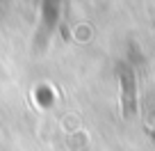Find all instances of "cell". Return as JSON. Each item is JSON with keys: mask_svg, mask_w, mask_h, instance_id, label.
<instances>
[{"mask_svg": "<svg viewBox=\"0 0 155 151\" xmlns=\"http://www.w3.org/2000/svg\"><path fill=\"white\" fill-rule=\"evenodd\" d=\"M119 80H121V115L126 119H130L132 115H137V80L135 71L128 64L119 67Z\"/></svg>", "mask_w": 155, "mask_h": 151, "instance_id": "6da1fadb", "label": "cell"}]
</instances>
